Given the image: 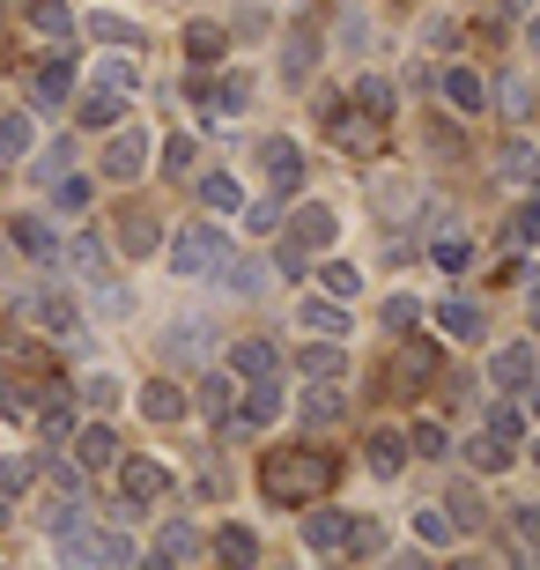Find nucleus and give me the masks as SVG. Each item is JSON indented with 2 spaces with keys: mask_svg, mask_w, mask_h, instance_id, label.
<instances>
[{
  "mask_svg": "<svg viewBox=\"0 0 540 570\" xmlns=\"http://www.w3.org/2000/svg\"><path fill=\"white\" fill-rule=\"evenodd\" d=\"M97 82L119 89V97H134V89H141V67H134V52H126V45H111V60L97 67Z\"/></svg>",
  "mask_w": 540,
  "mask_h": 570,
  "instance_id": "obj_37",
  "label": "nucleus"
},
{
  "mask_svg": "<svg viewBox=\"0 0 540 570\" xmlns=\"http://www.w3.org/2000/svg\"><path fill=\"white\" fill-rule=\"evenodd\" d=\"M75 460H82V474L119 466V430L111 423H75Z\"/></svg>",
  "mask_w": 540,
  "mask_h": 570,
  "instance_id": "obj_15",
  "label": "nucleus"
},
{
  "mask_svg": "<svg viewBox=\"0 0 540 570\" xmlns=\"http://www.w3.org/2000/svg\"><path fill=\"white\" fill-rule=\"evenodd\" d=\"M444 519H452V533H474L481 519H489V504H481L474 489H452V497H444Z\"/></svg>",
  "mask_w": 540,
  "mask_h": 570,
  "instance_id": "obj_41",
  "label": "nucleus"
},
{
  "mask_svg": "<svg viewBox=\"0 0 540 570\" xmlns=\"http://www.w3.org/2000/svg\"><path fill=\"white\" fill-rule=\"evenodd\" d=\"M511 237H519V253H533V237H540V208H519V215H511Z\"/></svg>",
  "mask_w": 540,
  "mask_h": 570,
  "instance_id": "obj_55",
  "label": "nucleus"
},
{
  "mask_svg": "<svg viewBox=\"0 0 540 570\" xmlns=\"http://www.w3.org/2000/svg\"><path fill=\"white\" fill-rule=\"evenodd\" d=\"M497 8H503V16H526V8H533V0H497Z\"/></svg>",
  "mask_w": 540,
  "mask_h": 570,
  "instance_id": "obj_61",
  "label": "nucleus"
},
{
  "mask_svg": "<svg viewBox=\"0 0 540 570\" xmlns=\"http://www.w3.org/2000/svg\"><path fill=\"white\" fill-rule=\"evenodd\" d=\"M8 237H16L30 259H45V267L60 259V230H52V223H38V215H16V223H8Z\"/></svg>",
  "mask_w": 540,
  "mask_h": 570,
  "instance_id": "obj_23",
  "label": "nucleus"
},
{
  "mask_svg": "<svg viewBox=\"0 0 540 570\" xmlns=\"http://www.w3.org/2000/svg\"><path fill=\"white\" fill-rule=\"evenodd\" d=\"M296 363H304V379H341V341H312Z\"/></svg>",
  "mask_w": 540,
  "mask_h": 570,
  "instance_id": "obj_46",
  "label": "nucleus"
},
{
  "mask_svg": "<svg viewBox=\"0 0 540 570\" xmlns=\"http://www.w3.org/2000/svg\"><path fill=\"white\" fill-rule=\"evenodd\" d=\"M318 52H326V38H318L312 22H296V30H289V45H282V75H289V82H304V75L318 67Z\"/></svg>",
  "mask_w": 540,
  "mask_h": 570,
  "instance_id": "obj_22",
  "label": "nucleus"
},
{
  "mask_svg": "<svg viewBox=\"0 0 540 570\" xmlns=\"http://www.w3.org/2000/svg\"><path fill=\"white\" fill-rule=\"evenodd\" d=\"M223 259H229V237L208 230V223H193V230L170 237V267H178V282H215Z\"/></svg>",
  "mask_w": 540,
  "mask_h": 570,
  "instance_id": "obj_2",
  "label": "nucleus"
},
{
  "mask_svg": "<svg viewBox=\"0 0 540 570\" xmlns=\"http://www.w3.org/2000/svg\"><path fill=\"white\" fill-rule=\"evenodd\" d=\"M408 533H415L422 549H452V541H459V533H452V519H444V504L415 511V519H408Z\"/></svg>",
  "mask_w": 540,
  "mask_h": 570,
  "instance_id": "obj_36",
  "label": "nucleus"
},
{
  "mask_svg": "<svg viewBox=\"0 0 540 570\" xmlns=\"http://www.w3.org/2000/svg\"><path fill=\"white\" fill-rule=\"evenodd\" d=\"M436 326H444L452 341H481V312L467 304V296H444V304H436Z\"/></svg>",
  "mask_w": 540,
  "mask_h": 570,
  "instance_id": "obj_31",
  "label": "nucleus"
},
{
  "mask_svg": "<svg viewBox=\"0 0 540 570\" xmlns=\"http://www.w3.org/2000/svg\"><path fill=\"white\" fill-rule=\"evenodd\" d=\"M105 156H97V170H105L111 186H134L148 170V156H156V141H148V127H134V119H119V127H105Z\"/></svg>",
  "mask_w": 540,
  "mask_h": 570,
  "instance_id": "obj_3",
  "label": "nucleus"
},
{
  "mask_svg": "<svg viewBox=\"0 0 540 570\" xmlns=\"http://www.w3.org/2000/svg\"><path fill=\"white\" fill-rule=\"evenodd\" d=\"M348 105H355V111H371V119H385V111H393V82H385V75H355Z\"/></svg>",
  "mask_w": 540,
  "mask_h": 570,
  "instance_id": "obj_34",
  "label": "nucleus"
},
{
  "mask_svg": "<svg viewBox=\"0 0 540 570\" xmlns=\"http://www.w3.org/2000/svg\"><path fill=\"white\" fill-rule=\"evenodd\" d=\"M223 371H229V379H237V385H252V379H274V371H282V356H274V341L245 334V341H229Z\"/></svg>",
  "mask_w": 540,
  "mask_h": 570,
  "instance_id": "obj_11",
  "label": "nucleus"
},
{
  "mask_svg": "<svg viewBox=\"0 0 540 570\" xmlns=\"http://www.w3.org/2000/svg\"><path fill=\"white\" fill-rule=\"evenodd\" d=\"M52 267H75L82 282H111L105 267H111V253H105V237H60V259Z\"/></svg>",
  "mask_w": 540,
  "mask_h": 570,
  "instance_id": "obj_17",
  "label": "nucleus"
},
{
  "mask_svg": "<svg viewBox=\"0 0 540 570\" xmlns=\"http://www.w3.org/2000/svg\"><path fill=\"white\" fill-rule=\"evenodd\" d=\"M200 556V533L186 527V519H170L164 533H156V563H193Z\"/></svg>",
  "mask_w": 540,
  "mask_h": 570,
  "instance_id": "obj_32",
  "label": "nucleus"
},
{
  "mask_svg": "<svg viewBox=\"0 0 540 570\" xmlns=\"http://www.w3.org/2000/svg\"><path fill=\"white\" fill-rule=\"evenodd\" d=\"M229 393H237V385H229V371H215V379H200V393H193V401L208 407L215 423H223V438H229Z\"/></svg>",
  "mask_w": 540,
  "mask_h": 570,
  "instance_id": "obj_43",
  "label": "nucleus"
},
{
  "mask_svg": "<svg viewBox=\"0 0 540 570\" xmlns=\"http://www.w3.org/2000/svg\"><path fill=\"white\" fill-rule=\"evenodd\" d=\"M430 259L444 267V275H452V267H467V245H459V237H436V245H430Z\"/></svg>",
  "mask_w": 540,
  "mask_h": 570,
  "instance_id": "obj_56",
  "label": "nucleus"
},
{
  "mask_svg": "<svg viewBox=\"0 0 540 570\" xmlns=\"http://www.w3.org/2000/svg\"><path fill=\"white\" fill-rule=\"evenodd\" d=\"M503 178H511V186H526V178H533V141H511V148H503Z\"/></svg>",
  "mask_w": 540,
  "mask_h": 570,
  "instance_id": "obj_51",
  "label": "nucleus"
},
{
  "mask_svg": "<svg viewBox=\"0 0 540 570\" xmlns=\"http://www.w3.org/2000/svg\"><path fill=\"white\" fill-rule=\"evenodd\" d=\"M489 282H497V289H519V282H526V253H511V259H503V267H497Z\"/></svg>",
  "mask_w": 540,
  "mask_h": 570,
  "instance_id": "obj_59",
  "label": "nucleus"
},
{
  "mask_svg": "<svg viewBox=\"0 0 540 570\" xmlns=\"http://www.w3.org/2000/svg\"><path fill=\"white\" fill-rule=\"evenodd\" d=\"M304 415H312V423H341V415H348L341 379H312V385H304Z\"/></svg>",
  "mask_w": 540,
  "mask_h": 570,
  "instance_id": "obj_25",
  "label": "nucleus"
},
{
  "mask_svg": "<svg viewBox=\"0 0 540 570\" xmlns=\"http://www.w3.org/2000/svg\"><path fill=\"white\" fill-rule=\"evenodd\" d=\"M215 282H229L237 296H259V289H267V267H259V259H237V253H229L223 267H215Z\"/></svg>",
  "mask_w": 540,
  "mask_h": 570,
  "instance_id": "obj_35",
  "label": "nucleus"
},
{
  "mask_svg": "<svg viewBox=\"0 0 540 570\" xmlns=\"http://www.w3.org/2000/svg\"><path fill=\"white\" fill-rule=\"evenodd\" d=\"M200 200H208L215 215H237V208H245V186L223 178V170H208V178H200Z\"/></svg>",
  "mask_w": 540,
  "mask_h": 570,
  "instance_id": "obj_40",
  "label": "nucleus"
},
{
  "mask_svg": "<svg viewBox=\"0 0 540 570\" xmlns=\"http://www.w3.org/2000/svg\"><path fill=\"white\" fill-rule=\"evenodd\" d=\"M215 556H223V563H252V556H259V533L229 519V527H215Z\"/></svg>",
  "mask_w": 540,
  "mask_h": 570,
  "instance_id": "obj_39",
  "label": "nucleus"
},
{
  "mask_svg": "<svg viewBox=\"0 0 540 570\" xmlns=\"http://www.w3.org/2000/svg\"><path fill=\"white\" fill-rule=\"evenodd\" d=\"M0 348H8V356H16V334H8V318H0Z\"/></svg>",
  "mask_w": 540,
  "mask_h": 570,
  "instance_id": "obj_62",
  "label": "nucleus"
},
{
  "mask_svg": "<svg viewBox=\"0 0 540 570\" xmlns=\"http://www.w3.org/2000/svg\"><path fill=\"white\" fill-rule=\"evenodd\" d=\"M186 407H193V393L178 379H148L141 385V415L148 423H186Z\"/></svg>",
  "mask_w": 540,
  "mask_h": 570,
  "instance_id": "obj_16",
  "label": "nucleus"
},
{
  "mask_svg": "<svg viewBox=\"0 0 540 570\" xmlns=\"http://www.w3.org/2000/svg\"><path fill=\"white\" fill-rule=\"evenodd\" d=\"M274 223H282V208H274V200H245V230L252 237H267Z\"/></svg>",
  "mask_w": 540,
  "mask_h": 570,
  "instance_id": "obj_54",
  "label": "nucleus"
},
{
  "mask_svg": "<svg viewBox=\"0 0 540 570\" xmlns=\"http://www.w3.org/2000/svg\"><path fill=\"white\" fill-rule=\"evenodd\" d=\"M481 430H489V438H503V444H526V401H511V393H503V401H489Z\"/></svg>",
  "mask_w": 540,
  "mask_h": 570,
  "instance_id": "obj_27",
  "label": "nucleus"
},
{
  "mask_svg": "<svg viewBox=\"0 0 540 570\" xmlns=\"http://www.w3.org/2000/svg\"><path fill=\"white\" fill-rule=\"evenodd\" d=\"M259 170H267L274 193H296L304 186V148H296L289 134H267V141H259Z\"/></svg>",
  "mask_w": 540,
  "mask_h": 570,
  "instance_id": "obj_9",
  "label": "nucleus"
},
{
  "mask_svg": "<svg viewBox=\"0 0 540 570\" xmlns=\"http://www.w3.org/2000/svg\"><path fill=\"white\" fill-rule=\"evenodd\" d=\"M296 511H304V504H296ZM348 541H355V511H333V504L312 497V511H304V549H312V556H348Z\"/></svg>",
  "mask_w": 540,
  "mask_h": 570,
  "instance_id": "obj_5",
  "label": "nucleus"
},
{
  "mask_svg": "<svg viewBox=\"0 0 540 570\" xmlns=\"http://www.w3.org/2000/svg\"><path fill=\"white\" fill-rule=\"evenodd\" d=\"M164 245V230H156V215H119V253L126 259H141Z\"/></svg>",
  "mask_w": 540,
  "mask_h": 570,
  "instance_id": "obj_30",
  "label": "nucleus"
},
{
  "mask_svg": "<svg viewBox=\"0 0 540 570\" xmlns=\"http://www.w3.org/2000/svg\"><path fill=\"white\" fill-rule=\"evenodd\" d=\"M164 497H170V466L134 452V460L119 466V511H148V504H164Z\"/></svg>",
  "mask_w": 540,
  "mask_h": 570,
  "instance_id": "obj_4",
  "label": "nucleus"
},
{
  "mask_svg": "<svg viewBox=\"0 0 540 570\" xmlns=\"http://www.w3.org/2000/svg\"><path fill=\"white\" fill-rule=\"evenodd\" d=\"M60 170H75V141H52V148L38 156V178H45V186H52Z\"/></svg>",
  "mask_w": 540,
  "mask_h": 570,
  "instance_id": "obj_53",
  "label": "nucleus"
},
{
  "mask_svg": "<svg viewBox=\"0 0 540 570\" xmlns=\"http://www.w3.org/2000/svg\"><path fill=\"white\" fill-rule=\"evenodd\" d=\"M97 289H105V296H97V312H111V318L134 312V296H126V289H111V282H97Z\"/></svg>",
  "mask_w": 540,
  "mask_h": 570,
  "instance_id": "obj_58",
  "label": "nucleus"
},
{
  "mask_svg": "<svg viewBox=\"0 0 540 570\" xmlns=\"http://www.w3.org/2000/svg\"><path fill=\"white\" fill-rule=\"evenodd\" d=\"M193 164H200V141H193V134H170V141H164V170H170V178H186Z\"/></svg>",
  "mask_w": 540,
  "mask_h": 570,
  "instance_id": "obj_47",
  "label": "nucleus"
},
{
  "mask_svg": "<svg viewBox=\"0 0 540 570\" xmlns=\"http://www.w3.org/2000/svg\"><path fill=\"white\" fill-rule=\"evenodd\" d=\"M178 45H186V67H223V52H229V30H223V22H208V16H200V22H186V38H178Z\"/></svg>",
  "mask_w": 540,
  "mask_h": 570,
  "instance_id": "obj_21",
  "label": "nucleus"
},
{
  "mask_svg": "<svg viewBox=\"0 0 540 570\" xmlns=\"http://www.w3.org/2000/svg\"><path fill=\"white\" fill-rule=\"evenodd\" d=\"M489 379H497V393L526 401L533 393V341H503L497 356H489Z\"/></svg>",
  "mask_w": 540,
  "mask_h": 570,
  "instance_id": "obj_8",
  "label": "nucleus"
},
{
  "mask_svg": "<svg viewBox=\"0 0 540 570\" xmlns=\"http://www.w3.org/2000/svg\"><path fill=\"white\" fill-rule=\"evenodd\" d=\"M22 22H30L38 38H52V45L75 52V8H67V0H22Z\"/></svg>",
  "mask_w": 540,
  "mask_h": 570,
  "instance_id": "obj_14",
  "label": "nucleus"
},
{
  "mask_svg": "<svg viewBox=\"0 0 540 570\" xmlns=\"http://www.w3.org/2000/svg\"><path fill=\"white\" fill-rule=\"evenodd\" d=\"M8 519H16V497H0V527H8Z\"/></svg>",
  "mask_w": 540,
  "mask_h": 570,
  "instance_id": "obj_63",
  "label": "nucleus"
},
{
  "mask_svg": "<svg viewBox=\"0 0 540 570\" xmlns=\"http://www.w3.org/2000/svg\"><path fill=\"white\" fill-rule=\"evenodd\" d=\"M503 111H511V119H526V111H533V97H526V75H511V82H503Z\"/></svg>",
  "mask_w": 540,
  "mask_h": 570,
  "instance_id": "obj_57",
  "label": "nucleus"
},
{
  "mask_svg": "<svg viewBox=\"0 0 540 570\" xmlns=\"http://www.w3.org/2000/svg\"><path fill=\"white\" fill-rule=\"evenodd\" d=\"M296 334H312V341H341V334H348V312H341L333 296H296Z\"/></svg>",
  "mask_w": 540,
  "mask_h": 570,
  "instance_id": "obj_13",
  "label": "nucleus"
},
{
  "mask_svg": "<svg viewBox=\"0 0 540 570\" xmlns=\"http://www.w3.org/2000/svg\"><path fill=\"white\" fill-rule=\"evenodd\" d=\"M16 312H30L45 326V334H60V341H82V304H75V296L67 289H30L16 304Z\"/></svg>",
  "mask_w": 540,
  "mask_h": 570,
  "instance_id": "obj_7",
  "label": "nucleus"
},
{
  "mask_svg": "<svg viewBox=\"0 0 540 570\" xmlns=\"http://www.w3.org/2000/svg\"><path fill=\"white\" fill-rule=\"evenodd\" d=\"M296 245H304V253H326L333 237H341V215L326 208V200H304V208H296Z\"/></svg>",
  "mask_w": 540,
  "mask_h": 570,
  "instance_id": "obj_18",
  "label": "nucleus"
},
{
  "mask_svg": "<svg viewBox=\"0 0 540 570\" xmlns=\"http://www.w3.org/2000/svg\"><path fill=\"white\" fill-rule=\"evenodd\" d=\"M45 482H52V489H60V497H82V460H60V452H45Z\"/></svg>",
  "mask_w": 540,
  "mask_h": 570,
  "instance_id": "obj_45",
  "label": "nucleus"
},
{
  "mask_svg": "<svg viewBox=\"0 0 540 570\" xmlns=\"http://www.w3.org/2000/svg\"><path fill=\"white\" fill-rule=\"evenodd\" d=\"M82 401H89V407H97V415H111V407H119V401H126V385H119V379H111V371H89V379H82Z\"/></svg>",
  "mask_w": 540,
  "mask_h": 570,
  "instance_id": "obj_44",
  "label": "nucleus"
},
{
  "mask_svg": "<svg viewBox=\"0 0 540 570\" xmlns=\"http://www.w3.org/2000/svg\"><path fill=\"white\" fill-rule=\"evenodd\" d=\"M75 111H82V127H119V119H126V97H119V89H105V82H89Z\"/></svg>",
  "mask_w": 540,
  "mask_h": 570,
  "instance_id": "obj_26",
  "label": "nucleus"
},
{
  "mask_svg": "<svg viewBox=\"0 0 540 570\" xmlns=\"http://www.w3.org/2000/svg\"><path fill=\"white\" fill-rule=\"evenodd\" d=\"M282 407H289L282 379H252V385H245V401L229 407V438H245V430H267V423H282Z\"/></svg>",
  "mask_w": 540,
  "mask_h": 570,
  "instance_id": "obj_6",
  "label": "nucleus"
},
{
  "mask_svg": "<svg viewBox=\"0 0 540 570\" xmlns=\"http://www.w3.org/2000/svg\"><path fill=\"white\" fill-rule=\"evenodd\" d=\"M333 38H341V45H348V52H355V45H371V22H363V16H348V22H341V30H333Z\"/></svg>",
  "mask_w": 540,
  "mask_h": 570,
  "instance_id": "obj_60",
  "label": "nucleus"
},
{
  "mask_svg": "<svg viewBox=\"0 0 540 570\" xmlns=\"http://www.w3.org/2000/svg\"><path fill=\"white\" fill-rule=\"evenodd\" d=\"M363 466H371L377 482H393L400 466H408V430H393V423H377L371 438H363Z\"/></svg>",
  "mask_w": 540,
  "mask_h": 570,
  "instance_id": "obj_12",
  "label": "nucleus"
},
{
  "mask_svg": "<svg viewBox=\"0 0 540 570\" xmlns=\"http://www.w3.org/2000/svg\"><path fill=\"white\" fill-rule=\"evenodd\" d=\"M30 415H38V385L0 379V423H30Z\"/></svg>",
  "mask_w": 540,
  "mask_h": 570,
  "instance_id": "obj_42",
  "label": "nucleus"
},
{
  "mask_svg": "<svg viewBox=\"0 0 540 570\" xmlns=\"http://www.w3.org/2000/svg\"><path fill=\"white\" fill-rule=\"evenodd\" d=\"M436 97H444L459 119H481V111H489V82H481L474 67H444V75H436Z\"/></svg>",
  "mask_w": 540,
  "mask_h": 570,
  "instance_id": "obj_10",
  "label": "nucleus"
},
{
  "mask_svg": "<svg viewBox=\"0 0 540 570\" xmlns=\"http://www.w3.org/2000/svg\"><path fill=\"white\" fill-rule=\"evenodd\" d=\"M467 460H474V474H503V466H519V444H503V438H467Z\"/></svg>",
  "mask_w": 540,
  "mask_h": 570,
  "instance_id": "obj_28",
  "label": "nucleus"
},
{
  "mask_svg": "<svg viewBox=\"0 0 540 570\" xmlns=\"http://www.w3.org/2000/svg\"><path fill=\"white\" fill-rule=\"evenodd\" d=\"M377 318H385V334H408V326H422V304H415V296H385V312H377Z\"/></svg>",
  "mask_w": 540,
  "mask_h": 570,
  "instance_id": "obj_48",
  "label": "nucleus"
},
{
  "mask_svg": "<svg viewBox=\"0 0 540 570\" xmlns=\"http://www.w3.org/2000/svg\"><path fill=\"white\" fill-rule=\"evenodd\" d=\"M30 474H38L30 460H8V452H0V497H22V489H30Z\"/></svg>",
  "mask_w": 540,
  "mask_h": 570,
  "instance_id": "obj_52",
  "label": "nucleus"
},
{
  "mask_svg": "<svg viewBox=\"0 0 540 570\" xmlns=\"http://www.w3.org/2000/svg\"><path fill=\"white\" fill-rule=\"evenodd\" d=\"M30 141H38L30 111H0V164H22V156H30Z\"/></svg>",
  "mask_w": 540,
  "mask_h": 570,
  "instance_id": "obj_29",
  "label": "nucleus"
},
{
  "mask_svg": "<svg viewBox=\"0 0 540 570\" xmlns=\"http://www.w3.org/2000/svg\"><path fill=\"white\" fill-rule=\"evenodd\" d=\"M318 289H326L333 304H348V296H363V267H348V259H326V267H318Z\"/></svg>",
  "mask_w": 540,
  "mask_h": 570,
  "instance_id": "obj_38",
  "label": "nucleus"
},
{
  "mask_svg": "<svg viewBox=\"0 0 540 570\" xmlns=\"http://www.w3.org/2000/svg\"><path fill=\"white\" fill-rule=\"evenodd\" d=\"M89 200H97V186H89L82 170H60V178H52V215H82Z\"/></svg>",
  "mask_w": 540,
  "mask_h": 570,
  "instance_id": "obj_33",
  "label": "nucleus"
},
{
  "mask_svg": "<svg viewBox=\"0 0 540 570\" xmlns=\"http://www.w3.org/2000/svg\"><path fill=\"white\" fill-rule=\"evenodd\" d=\"M274 267H282L289 282H304V275H312V253H304L296 237H282V245H274Z\"/></svg>",
  "mask_w": 540,
  "mask_h": 570,
  "instance_id": "obj_50",
  "label": "nucleus"
},
{
  "mask_svg": "<svg viewBox=\"0 0 540 570\" xmlns=\"http://www.w3.org/2000/svg\"><path fill=\"white\" fill-rule=\"evenodd\" d=\"M326 127H333V141L348 148V156H371V148H377V119H371V111H355V105H348V111L333 105Z\"/></svg>",
  "mask_w": 540,
  "mask_h": 570,
  "instance_id": "obj_20",
  "label": "nucleus"
},
{
  "mask_svg": "<svg viewBox=\"0 0 540 570\" xmlns=\"http://www.w3.org/2000/svg\"><path fill=\"white\" fill-rule=\"evenodd\" d=\"M30 89H38V105H67V89H75V52H52V60L30 67Z\"/></svg>",
  "mask_w": 540,
  "mask_h": 570,
  "instance_id": "obj_19",
  "label": "nucleus"
},
{
  "mask_svg": "<svg viewBox=\"0 0 540 570\" xmlns=\"http://www.w3.org/2000/svg\"><path fill=\"white\" fill-rule=\"evenodd\" d=\"M408 452H422V460H436V452H444V423H436V415H422V423L408 430Z\"/></svg>",
  "mask_w": 540,
  "mask_h": 570,
  "instance_id": "obj_49",
  "label": "nucleus"
},
{
  "mask_svg": "<svg viewBox=\"0 0 540 570\" xmlns=\"http://www.w3.org/2000/svg\"><path fill=\"white\" fill-rule=\"evenodd\" d=\"M333 482H341V460H333V452H267V466H259V489H267L282 511L326 497Z\"/></svg>",
  "mask_w": 540,
  "mask_h": 570,
  "instance_id": "obj_1",
  "label": "nucleus"
},
{
  "mask_svg": "<svg viewBox=\"0 0 540 570\" xmlns=\"http://www.w3.org/2000/svg\"><path fill=\"white\" fill-rule=\"evenodd\" d=\"M75 30H89L97 45H126V52H134V38H141V30H134L119 8H89V16H75Z\"/></svg>",
  "mask_w": 540,
  "mask_h": 570,
  "instance_id": "obj_24",
  "label": "nucleus"
}]
</instances>
